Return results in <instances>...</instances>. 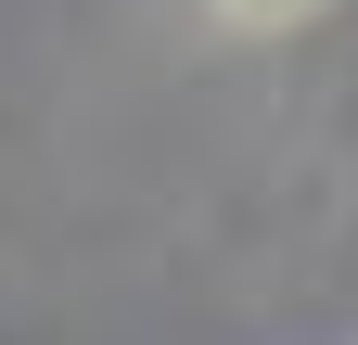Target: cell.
I'll use <instances>...</instances> for the list:
<instances>
[{"mask_svg":"<svg viewBox=\"0 0 358 345\" xmlns=\"http://www.w3.org/2000/svg\"><path fill=\"white\" fill-rule=\"evenodd\" d=\"M333 0H205V26L217 38H243V52H268V38H307Z\"/></svg>","mask_w":358,"mask_h":345,"instance_id":"1","label":"cell"}]
</instances>
